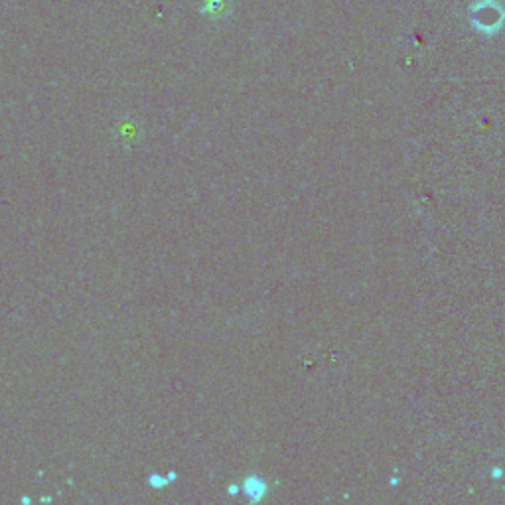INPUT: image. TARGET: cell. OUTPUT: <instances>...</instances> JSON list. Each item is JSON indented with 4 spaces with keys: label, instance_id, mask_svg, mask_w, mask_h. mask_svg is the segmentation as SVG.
<instances>
[{
    "label": "cell",
    "instance_id": "cell-1",
    "mask_svg": "<svg viewBox=\"0 0 505 505\" xmlns=\"http://www.w3.org/2000/svg\"><path fill=\"white\" fill-rule=\"evenodd\" d=\"M198 14L213 22L223 20L231 14V2L229 0H200L198 2Z\"/></svg>",
    "mask_w": 505,
    "mask_h": 505
}]
</instances>
